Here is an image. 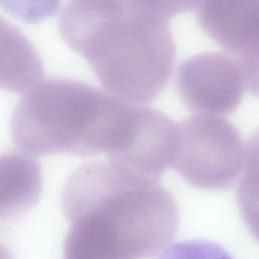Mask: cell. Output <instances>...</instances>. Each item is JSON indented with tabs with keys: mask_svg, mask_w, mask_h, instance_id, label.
Masks as SVG:
<instances>
[{
	"mask_svg": "<svg viewBox=\"0 0 259 259\" xmlns=\"http://www.w3.org/2000/svg\"><path fill=\"white\" fill-rule=\"evenodd\" d=\"M193 1H72L61 10L59 31L90 65L104 88L133 104L153 101L175 62L170 19Z\"/></svg>",
	"mask_w": 259,
	"mask_h": 259,
	"instance_id": "cell-1",
	"label": "cell"
},
{
	"mask_svg": "<svg viewBox=\"0 0 259 259\" xmlns=\"http://www.w3.org/2000/svg\"><path fill=\"white\" fill-rule=\"evenodd\" d=\"M63 207L70 223L64 259H145L159 255L179 227L174 196L109 162L79 166L68 178Z\"/></svg>",
	"mask_w": 259,
	"mask_h": 259,
	"instance_id": "cell-2",
	"label": "cell"
},
{
	"mask_svg": "<svg viewBox=\"0 0 259 259\" xmlns=\"http://www.w3.org/2000/svg\"><path fill=\"white\" fill-rule=\"evenodd\" d=\"M137 124V104L67 78H49L28 90L13 110L10 131L21 153L90 157L121 153Z\"/></svg>",
	"mask_w": 259,
	"mask_h": 259,
	"instance_id": "cell-3",
	"label": "cell"
},
{
	"mask_svg": "<svg viewBox=\"0 0 259 259\" xmlns=\"http://www.w3.org/2000/svg\"><path fill=\"white\" fill-rule=\"evenodd\" d=\"M240 131L220 115L196 113L177 123L174 169L191 185L227 189L237 180L248 159Z\"/></svg>",
	"mask_w": 259,
	"mask_h": 259,
	"instance_id": "cell-4",
	"label": "cell"
},
{
	"mask_svg": "<svg viewBox=\"0 0 259 259\" xmlns=\"http://www.w3.org/2000/svg\"><path fill=\"white\" fill-rule=\"evenodd\" d=\"M184 104L200 114H226L237 109L246 91H258V74L224 53L205 52L185 59L177 72Z\"/></svg>",
	"mask_w": 259,
	"mask_h": 259,
	"instance_id": "cell-5",
	"label": "cell"
},
{
	"mask_svg": "<svg viewBox=\"0 0 259 259\" xmlns=\"http://www.w3.org/2000/svg\"><path fill=\"white\" fill-rule=\"evenodd\" d=\"M177 146V123L163 112L137 105L135 135L124 151L108 162L136 178L158 182L172 165Z\"/></svg>",
	"mask_w": 259,
	"mask_h": 259,
	"instance_id": "cell-6",
	"label": "cell"
},
{
	"mask_svg": "<svg viewBox=\"0 0 259 259\" xmlns=\"http://www.w3.org/2000/svg\"><path fill=\"white\" fill-rule=\"evenodd\" d=\"M195 8L202 29L229 56L258 74L259 1H204Z\"/></svg>",
	"mask_w": 259,
	"mask_h": 259,
	"instance_id": "cell-7",
	"label": "cell"
},
{
	"mask_svg": "<svg viewBox=\"0 0 259 259\" xmlns=\"http://www.w3.org/2000/svg\"><path fill=\"white\" fill-rule=\"evenodd\" d=\"M34 46L16 26L0 16V89L25 94L44 77Z\"/></svg>",
	"mask_w": 259,
	"mask_h": 259,
	"instance_id": "cell-8",
	"label": "cell"
},
{
	"mask_svg": "<svg viewBox=\"0 0 259 259\" xmlns=\"http://www.w3.org/2000/svg\"><path fill=\"white\" fill-rule=\"evenodd\" d=\"M41 168L34 158L20 152L0 155V218L22 214L38 201Z\"/></svg>",
	"mask_w": 259,
	"mask_h": 259,
	"instance_id": "cell-9",
	"label": "cell"
},
{
	"mask_svg": "<svg viewBox=\"0 0 259 259\" xmlns=\"http://www.w3.org/2000/svg\"><path fill=\"white\" fill-rule=\"evenodd\" d=\"M159 255V259H234L222 245L200 239L169 245Z\"/></svg>",
	"mask_w": 259,
	"mask_h": 259,
	"instance_id": "cell-10",
	"label": "cell"
},
{
	"mask_svg": "<svg viewBox=\"0 0 259 259\" xmlns=\"http://www.w3.org/2000/svg\"><path fill=\"white\" fill-rule=\"evenodd\" d=\"M0 259H13L11 253L2 244H0Z\"/></svg>",
	"mask_w": 259,
	"mask_h": 259,
	"instance_id": "cell-11",
	"label": "cell"
}]
</instances>
